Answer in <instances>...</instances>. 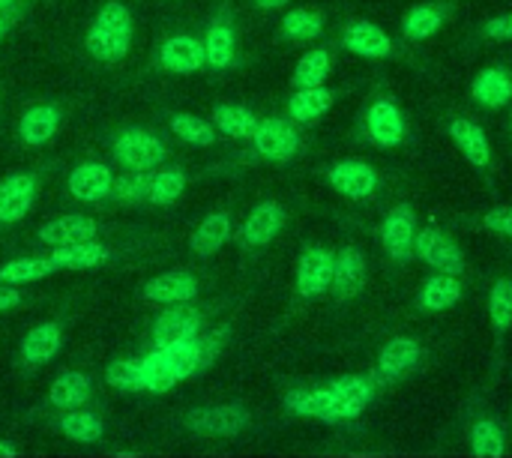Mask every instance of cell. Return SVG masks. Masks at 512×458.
Wrapping results in <instances>:
<instances>
[{
    "mask_svg": "<svg viewBox=\"0 0 512 458\" xmlns=\"http://www.w3.org/2000/svg\"><path fill=\"white\" fill-rule=\"evenodd\" d=\"M93 399V378L84 372H60L48 387V405L57 411L84 408Z\"/></svg>",
    "mask_w": 512,
    "mask_h": 458,
    "instance_id": "24",
    "label": "cell"
},
{
    "mask_svg": "<svg viewBox=\"0 0 512 458\" xmlns=\"http://www.w3.org/2000/svg\"><path fill=\"white\" fill-rule=\"evenodd\" d=\"M102 237V225L93 216L84 213H63L48 222H42L33 234V243L39 249H54V246H69V243H84Z\"/></svg>",
    "mask_w": 512,
    "mask_h": 458,
    "instance_id": "8",
    "label": "cell"
},
{
    "mask_svg": "<svg viewBox=\"0 0 512 458\" xmlns=\"http://www.w3.org/2000/svg\"><path fill=\"white\" fill-rule=\"evenodd\" d=\"M261 9H279V6H285L288 0H255Z\"/></svg>",
    "mask_w": 512,
    "mask_h": 458,
    "instance_id": "52",
    "label": "cell"
},
{
    "mask_svg": "<svg viewBox=\"0 0 512 458\" xmlns=\"http://www.w3.org/2000/svg\"><path fill=\"white\" fill-rule=\"evenodd\" d=\"M48 258L60 270H99V267L117 261L120 258V249L96 237V240H84V243L54 246V249H48Z\"/></svg>",
    "mask_w": 512,
    "mask_h": 458,
    "instance_id": "13",
    "label": "cell"
},
{
    "mask_svg": "<svg viewBox=\"0 0 512 458\" xmlns=\"http://www.w3.org/2000/svg\"><path fill=\"white\" fill-rule=\"evenodd\" d=\"M327 177H330V186H333L339 195L351 198V201H366V198H372L375 189H378V171H375L369 162H360V159L336 162V165L327 171Z\"/></svg>",
    "mask_w": 512,
    "mask_h": 458,
    "instance_id": "17",
    "label": "cell"
},
{
    "mask_svg": "<svg viewBox=\"0 0 512 458\" xmlns=\"http://www.w3.org/2000/svg\"><path fill=\"white\" fill-rule=\"evenodd\" d=\"M252 144H255L261 159H267V162H288L300 150V132L294 126V120L267 117V120H258Z\"/></svg>",
    "mask_w": 512,
    "mask_h": 458,
    "instance_id": "9",
    "label": "cell"
},
{
    "mask_svg": "<svg viewBox=\"0 0 512 458\" xmlns=\"http://www.w3.org/2000/svg\"><path fill=\"white\" fill-rule=\"evenodd\" d=\"M9 27H12V18H9L6 12H0V42L6 39V33H9Z\"/></svg>",
    "mask_w": 512,
    "mask_h": 458,
    "instance_id": "49",
    "label": "cell"
},
{
    "mask_svg": "<svg viewBox=\"0 0 512 458\" xmlns=\"http://www.w3.org/2000/svg\"><path fill=\"white\" fill-rule=\"evenodd\" d=\"M60 348H63V327L57 321H42L21 336L18 357L27 369H39L51 363L60 354Z\"/></svg>",
    "mask_w": 512,
    "mask_h": 458,
    "instance_id": "18",
    "label": "cell"
},
{
    "mask_svg": "<svg viewBox=\"0 0 512 458\" xmlns=\"http://www.w3.org/2000/svg\"><path fill=\"white\" fill-rule=\"evenodd\" d=\"M324 30V15L318 9H306V6H297L291 12H285L282 18V33L288 39H297V42H309V39H318Z\"/></svg>",
    "mask_w": 512,
    "mask_h": 458,
    "instance_id": "41",
    "label": "cell"
},
{
    "mask_svg": "<svg viewBox=\"0 0 512 458\" xmlns=\"http://www.w3.org/2000/svg\"><path fill=\"white\" fill-rule=\"evenodd\" d=\"M183 189H186V171L180 165H159L150 171L147 204L150 207H168L183 195Z\"/></svg>",
    "mask_w": 512,
    "mask_h": 458,
    "instance_id": "32",
    "label": "cell"
},
{
    "mask_svg": "<svg viewBox=\"0 0 512 458\" xmlns=\"http://www.w3.org/2000/svg\"><path fill=\"white\" fill-rule=\"evenodd\" d=\"M228 237H231V213L219 210V213H210L201 219V225L189 237V249L198 258H213L228 243Z\"/></svg>",
    "mask_w": 512,
    "mask_h": 458,
    "instance_id": "27",
    "label": "cell"
},
{
    "mask_svg": "<svg viewBox=\"0 0 512 458\" xmlns=\"http://www.w3.org/2000/svg\"><path fill=\"white\" fill-rule=\"evenodd\" d=\"M159 66L174 75H189L207 66L204 42L192 33H174L159 45Z\"/></svg>",
    "mask_w": 512,
    "mask_h": 458,
    "instance_id": "16",
    "label": "cell"
},
{
    "mask_svg": "<svg viewBox=\"0 0 512 458\" xmlns=\"http://www.w3.org/2000/svg\"><path fill=\"white\" fill-rule=\"evenodd\" d=\"M336 255L327 246H309L297 261V294L303 300H318L333 288Z\"/></svg>",
    "mask_w": 512,
    "mask_h": 458,
    "instance_id": "11",
    "label": "cell"
},
{
    "mask_svg": "<svg viewBox=\"0 0 512 458\" xmlns=\"http://www.w3.org/2000/svg\"><path fill=\"white\" fill-rule=\"evenodd\" d=\"M132 45V12L120 0H108L90 21L84 48L99 63H117L129 54Z\"/></svg>",
    "mask_w": 512,
    "mask_h": 458,
    "instance_id": "2",
    "label": "cell"
},
{
    "mask_svg": "<svg viewBox=\"0 0 512 458\" xmlns=\"http://www.w3.org/2000/svg\"><path fill=\"white\" fill-rule=\"evenodd\" d=\"M63 123V111L54 102H36L18 117V141L27 147H45Z\"/></svg>",
    "mask_w": 512,
    "mask_h": 458,
    "instance_id": "19",
    "label": "cell"
},
{
    "mask_svg": "<svg viewBox=\"0 0 512 458\" xmlns=\"http://www.w3.org/2000/svg\"><path fill=\"white\" fill-rule=\"evenodd\" d=\"M60 273V267L45 255H24V258H12L6 264H0V282L6 285H30V282H39V279H48Z\"/></svg>",
    "mask_w": 512,
    "mask_h": 458,
    "instance_id": "31",
    "label": "cell"
},
{
    "mask_svg": "<svg viewBox=\"0 0 512 458\" xmlns=\"http://www.w3.org/2000/svg\"><path fill=\"white\" fill-rule=\"evenodd\" d=\"M426 351L417 339L411 336H396L393 342H387L378 354V375L384 381H399L405 375H411L420 363H423Z\"/></svg>",
    "mask_w": 512,
    "mask_h": 458,
    "instance_id": "20",
    "label": "cell"
},
{
    "mask_svg": "<svg viewBox=\"0 0 512 458\" xmlns=\"http://www.w3.org/2000/svg\"><path fill=\"white\" fill-rule=\"evenodd\" d=\"M483 36L486 39H512V12H504V15H498V18H489L486 24H483Z\"/></svg>",
    "mask_w": 512,
    "mask_h": 458,
    "instance_id": "47",
    "label": "cell"
},
{
    "mask_svg": "<svg viewBox=\"0 0 512 458\" xmlns=\"http://www.w3.org/2000/svg\"><path fill=\"white\" fill-rule=\"evenodd\" d=\"M168 126L180 141H186L192 147H210V144H216V135H219L213 120H204L198 114H171Z\"/></svg>",
    "mask_w": 512,
    "mask_h": 458,
    "instance_id": "36",
    "label": "cell"
},
{
    "mask_svg": "<svg viewBox=\"0 0 512 458\" xmlns=\"http://www.w3.org/2000/svg\"><path fill=\"white\" fill-rule=\"evenodd\" d=\"M21 450L15 447V444H9V441H0V456H18Z\"/></svg>",
    "mask_w": 512,
    "mask_h": 458,
    "instance_id": "50",
    "label": "cell"
},
{
    "mask_svg": "<svg viewBox=\"0 0 512 458\" xmlns=\"http://www.w3.org/2000/svg\"><path fill=\"white\" fill-rule=\"evenodd\" d=\"M462 294L465 291H462L459 276H453V273H435L420 288V306L429 309V312H444V309H453L462 300Z\"/></svg>",
    "mask_w": 512,
    "mask_h": 458,
    "instance_id": "33",
    "label": "cell"
},
{
    "mask_svg": "<svg viewBox=\"0 0 512 458\" xmlns=\"http://www.w3.org/2000/svg\"><path fill=\"white\" fill-rule=\"evenodd\" d=\"M483 225H486V231H492V234L512 237V207H495V210H489L486 219H483Z\"/></svg>",
    "mask_w": 512,
    "mask_h": 458,
    "instance_id": "46",
    "label": "cell"
},
{
    "mask_svg": "<svg viewBox=\"0 0 512 458\" xmlns=\"http://www.w3.org/2000/svg\"><path fill=\"white\" fill-rule=\"evenodd\" d=\"M105 384L120 393H144V360H114L105 366Z\"/></svg>",
    "mask_w": 512,
    "mask_h": 458,
    "instance_id": "40",
    "label": "cell"
},
{
    "mask_svg": "<svg viewBox=\"0 0 512 458\" xmlns=\"http://www.w3.org/2000/svg\"><path fill=\"white\" fill-rule=\"evenodd\" d=\"M252 423V414L243 405H207V408H192L183 417V426L195 435L207 438H237L246 432Z\"/></svg>",
    "mask_w": 512,
    "mask_h": 458,
    "instance_id": "4",
    "label": "cell"
},
{
    "mask_svg": "<svg viewBox=\"0 0 512 458\" xmlns=\"http://www.w3.org/2000/svg\"><path fill=\"white\" fill-rule=\"evenodd\" d=\"M336 102V93L327 84L315 87H294V96L288 99V114L294 123H312L321 114H327Z\"/></svg>",
    "mask_w": 512,
    "mask_h": 458,
    "instance_id": "28",
    "label": "cell"
},
{
    "mask_svg": "<svg viewBox=\"0 0 512 458\" xmlns=\"http://www.w3.org/2000/svg\"><path fill=\"white\" fill-rule=\"evenodd\" d=\"M159 351H165V357H168V363H171V369H174L177 381H189V378H195V375H201V372H204V369H201V348H198V336L183 339V342L168 345V348H159Z\"/></svg>",
    "mask_w": 512,
    "mask_h": 458,
    "instance_id": "39",
    "label": "cell"
},
{
    "mask_svg": "<svg viewBox=\"0 0 512 458\" xmlns=\"http://www.w3.org/2000/svg\"><path fill=\"white\" fill-rule=\"evenodd\" d=\"M201 294V282L189 270H165L153 279H147L138 288V297L153 306H174V303H192Z\"/></svg>",
    "mask_w": 512,
    "mask_h": 458,
    "instance_id": "10",
    "label": "cell"
},
{
    "mask_svg": "<svg viewBox=\"0 0 512 458\" xmlns=\"http://www.w3.org/2000/svg\"><path fill=\"white\" fill-rule=\"evenodd\" d=\"M342 45L369 60H381V57L393 54V39L387 36L384 27H378L372 21H351L342 33Z\"/></svg>",
    "mask_w": 512,
    "mask_h": 458,
    "instance_id": "23",
    "label": "cell"
},
{
    "mask_svg": "<svg viewBox=\"0 0 512 458\" xmlns=\"http://www.w3.org/2000/svg\"><path fill=\"white\" fill-rule=\"evenodd\" d=\"M204 54L207 66L213 69H228L237 57V33L228 18H216L207 33H204Z\"/></svg>",
    "mask_w": 512,
    "mask_h": 458,
    "instance_id": "30",
    "label": "cell"
},
{
    "mask_svg": "<svg viewBox=\"0 0 512 458\" xmlns=\"http://www.w3.org/2000/svg\"><path fill=\"white\" fill-rule=\"evenodd\" d=\"M366 288V255L360 246H342L333 267V294L336 300H354Z\"/></svg>",
    "mask_w": 512,
    "mask_h": 458,
    "instance_id": "21",
    "label": "cell"
},
{
    "mask_svg": "<svg viewBox=\"0 0 512 458\" xmlns=\"http://www.w3.org/2000/svg\"><path fill=\"white\" fill-rule=\"evenodd\" d=\"M18 306H24L21 285H6V282H0V315L12 312V309H18Z\"/></svg>",
    "mask_w": 512,
    "mask_h": 458,
    "instance_id": "48",
    "label": "cell"
},
{
    "mask_svg": "<svg viewBox=\"0 0 512 458\" xmlns=\"http://www.w3.org/2000/svg\"><path fill=\"white\" fill-rule=\"evenodd\" d=\"M54 429L75 444H96L105 438V420L87 408H69V411L57 414Z\"/></svg>",
    "mask_w": 512,
    "mask_h": 458,
    "instance_id": "26",
    "label": "cell"
},
{
    "mask_svg": "<svg viewBox=\"0 0 512 458\" xmlns=\"http://www.w3.org/2000/svg\"><path fill=\"white\" fill-rule=\"evenodd\" d=\"M144 360V393H153V396H162V393H171L180 381L165 357V351L153 348Z\"/></svg>",
    "mask_w": 512,
    "mask_h": 458,
    "instance_id": "38",
    "label": "cell"
},
{
    "mask_svg": "<svg viewBox=\"0 0 512 458\" xmlns=\"http://www.w3.org/2000/svg\"><path fill=\"white\" fill-rule=\"evenodd\" d=\"M333 69V54L327 48H315L309 54H303L294 66V75H291V84L294 87H315V84H324L327 75Z\"/></svg>",
    "mask_w": 512,
    "mask_h": 458,
    "instance_id": "37",
    "label": "cell"
},
{
    "mask_svg": "<svg viewBox=\"0 0 512 458\" xmlns=\"http://www.w3.org/2000/svg\"><path fill=\"white\" fill-rule=\"evenodd\" d=\"M147 186H150V171L117 174L111 198L120 201V204H147Z\"/></svg>",
    "mask_w": 512,
    "mask_h": 458,
    "instance_id": "44",
    "label": "cell"
},
{
    "mask_svg": "<svg viewBox=\"0 0 512 458\" xmlns=\"http://www.w3.org/2000/svg\"><path fill=\"white\" fill-rule=\"evenodd\" d=\"M285 222H288V213L279 201H261L246 216V222L240 228V243L246 249H264L267 243H273L279 237Z\"/></svg>",
    "mask_w": 512,
    "mask_h": 458,
    "instance_id": "15",
    "label": "cell"
},
{
    "mask_svg": "<svg viewBox=\"0 0 512 458\" xmlns=\"http://www.w3.org/2000/svg\"><path fill=\"white\" fill-rule=\"evenodd\" d=\"M204 330V312L195 309L192 303H174L165 306L150 327V345L153 348H168L183 339H192Z\"/></svg>",
    "mask_w": 512,
    "mask_h": 458,
    "instance_id": "5",
    "label": "cell"
},
{
    "mask_svg": "<svg viewBox=\"0 0 512 458\" xmlns=\"http://www.w3.org/2000/svg\"><path fill=\"white\" fill-rule=\"evenodd\" d=\"M228 339V327H216V330H201L198 333V348H201V369H210L216 363V357L222 354Z\"/></svg>",
    "mask_w": 512,
    "mask_h": 458,
    "instance_id": "45",
    "label": "cell"
},
{
    "mask_svg": "<svg viewBox=\"0 0 512 458\" xmlns=\"http://www.w3.org/2000/svg\"><path fill=\"white\" fill-rule=\"evenodd\" d=\"M489 318L498 336H507L512 330V279H498L489 294Z\"/></svg>",
    "mask_w": 512,
    "mask_h": 458,
    "instance_id": "43",
    "label": "cell"
},
{
    "mask_svg": "<svg viewBox=\"0 0 512 458\" xmlns=\"http://www.w3.org/2000/svg\"><path fill=\"white\" fill-rule=\"evenodd\" d=\"M471 447H474V456L480 458H501L507 450V438H504V429L498 420H477L474 429H471Z\"/></svg>",
    "mask_w": 512,
    "mask_h": 458,
    "instance_id": "42",
    "label": "cell"
},
{
    "mask_svg": "<svg viewBox=\"0 0 512 458\" xmlns=\"http://www.w3.org/2000/svg\"><path fill=\"white\" fill-rule=\"evenodd\" d=\"M450 138L456 141V147L465 153V159L474 165V168H489L492 165V144H489V135L483 132V126H477L474 120H453L450 123Z\"/></svg>",
    "mask_w": 512,
    "mask_h": 458,
    "instance_id": "25",
    "label": "cell"
},
{
    "mask_svg": "<svg viewBox=\"0 0 512 458\" xmlns=\"http://www.w3.org/2000/svg\"><path fill=\"white\" fill-rule=\"evenodd\" d=\"M213 126L225 135V138H252L255 135V126H258V117L246 108V105H237V102H222L213 108Z\"/></svg>",
    "mask_w": 512,
    "mask_h": 458,
    "instance_id": "34",
    "label": "cell"
},
{
    "mask_svg": "<svg viewBox=\"0 0 512 458\" xmlns=\"http://www.w3.org/2000/svg\"><path fill=\"white\" fill-rule=\"evenodd\" d=\"M18 6H21V0H0V12H6V15L15 12Z\"/></svg>",
    "mask_w": 512,
    "mask_h": 458,
    "instance_id": "51",
    "label": "cell"
},
{
    "mask_svg": "<svg viewBox=\"0 0 512 458\" xmlns=\"http://www.w3.org/2000/svg\"><path fill=\"white\" fill-rule=\"evenodd\" d=\"M510 132H512V114H510Z\"/></svg>",
    "mask_w": 512,
    "mask_h": 458,
    "instance_id": "53",
    "label": "cell"
},
{
    "mask_svg": "<svg viewBox=\"0 0 512 458\" xmlns=\"http://www.w3.org/2000/svg\"><path fill=\"white\" fill-rule=\"evenodd\" d=\"M414 240H417V216L408 204H399L387 213L381 225V243L387 255L399 264H408L414 258Z\"/></svg>",
    "mask_w": 512,
    "mask_h": 458,
    "instance_id": "14",
    "label": "cell"
},
{
    "mask_svg": "<svg viewBox=\"0 0 512 458\" xmlns=\"http://www.w3.org/2000/svg\"><path fill=\"white\" fill-rule=\"evenodd\" d=\"M444 21H447V15H444L441 6H435V3H420V6H414V9L405 15L402 30H405L408 39L423 42V39L435 36V33L444 27Z\"/></svg>",
    "mask_w": 512,
    "mask_h": 458,
    "instance_id": "35",
    "label": "cell"
},
{
    "mask_svg": "<svg viewBox=\"0 0 512 458\" xmlns=\"http://www.w3.org/2000/svg\"><path fill=\"white\" fill-rule=\"evenodd\" d=\"M366 132L378 147H399L405 141V114L393 99L372 102L366 114Z\"/></svg>",
    "mask_w": 512,
    "mask_h": 458,
    "instance_id": "22",
    "label": "cell"
},
{
    "mask_svg": "<svg viewBox=\"0 0 512 458\" xmlns=\"http://www.w3.org/2000/svg\"><path fill=\"white\" fill-rule=\"evenodd\" d=\"M474 99L483 108H504L507 102H512V72L504 66H489L474 78L471 87Z\"/></svg>",
    "mask_w": 512,
    "mask_h": 458,
    "instance_id": "29",
    "label": "cell"
},
{
    "mask_svg": "<svg viewBox=\"0 0 512 458\" xmlns=\"http://www.w3.org/2000/svg\"><path fill=\"white\" fill-rule=\"evenodd\" d=\"M414 255L429 264L432 270L438 273H453V276H462L468 270V261H465V252L456 246V240L450 234H444L441 228L429 225L423 231H417V240H414Z\"/></svg>",
    "mask_w": 512,
    "mask_h": 458,
    "instance_id": "6",
    "label": "cell"
},
{
    "mask_svg": "<svg viewBox=\"0 0 512 458\" xmlns=\"http://www.w3.org/2000/svg\"><path fill=\"white\" fill-rule=\"evenodd\" d=\"M114 171L105 162H81L69 171L66 177V189L75 201L81 204H99L105 198H111L114 189Z\"/></svg>",
    "mask_w": 512,
    "mask_h": 458,
    "instance_id": "12",
    "label": "cell"
},
{
    "mask_svg": "<svg viewBox=\"0 0 512 458\" xmlns=\"http://www.w3.org/2000/svg\"><path fill=\"white\" fill-rule=\"evenodd\" d=\"M111 156L126 171H153V168L165 165L168 144L150 129L126 126L111 138Z\"/></svg>",
    "mask_w": 512,
    "mask_h": 458,
    "instance_id": "3",
    "label": "cell"
},
{
    "mask_svg": "<svg viewBox=\"0 0 512 458\" xmlns=\"http://www.w3.org/2000/svg\"><path fill=\"white\" fill-rule=\"evenodd\" d=\"M372 396H375V384L369 378L348 375L315 390H291L285 396V408L297 417L345 423V420H357L369 408Z\"/></svg>",
    "mask_w": 512,
    "mask_h": 458,
    "instance_id": "1",
    "label": "cell"
},
{
    "mask_svg": "<svg viewBox=\"0 0 512 458\" xmlns=\"http://www.w3.org/2000/svg\"><path fill=\"white\" fill-rule=\"evenodd\" d=\"M39 195V174L36 171H12L0 180V231L18 225Z\"/></svg>",
    "mask_w": 512,
    "mask_h": 458,
    "instance_id": "7",
    "label": "cell"
}]
</instances>
